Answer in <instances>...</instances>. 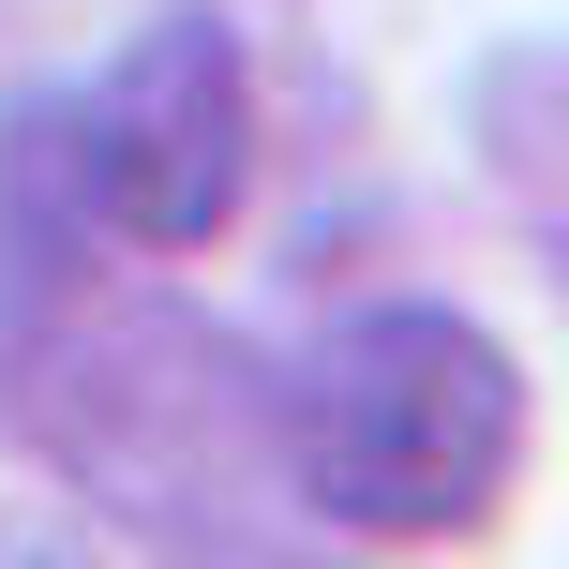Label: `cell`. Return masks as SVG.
Wrapping results in <instances>:
<instances>
[{"mask_svg": "<svg viewBox=\"0 0 569 569\" xmlns=\"http://www.w3.org/2000/svg\"><path fill=\"white\" fill-rule=\"evenodd\" d=\"M240 420H256V405H240V360L210 330H180V315H76V330L30 360V435H46L90 495H120V510H136L150 435H166L180 450V510L210 525L240 495V450H226Z\"/></svg>", "mask_w": 569, "mask_h": 569, "instance_id": "3957f363", "label": "cell"}, {"mask_svg": "<svg viewBox=\"0 0 569 569\" xmlns=\"http://www.w3.org/2000/svg\"><path fill=\"white\" fill-rule=\"evenodd\" d=\"M60 180L106 240L136 256H210L256 196V76H240V30L166 16L90 76V106L60 120Z\"/></svg>", "mask_w": 569, "mask_h": 569, "instance_id": "7a4b0ae2", "label": "cell"}, {"mask_svg": "<svg viewBox=\"0 0 569 569\" xmlns=\"http://www.w3.org/2000/svg\"><path fill=\"white\" fill-rule=\"evenodd\" d=\"M270 435H284V480H300L315 525H345V540H465L525 480V375L480 315L375 300L300 360Z\"/></svg>", "mask_w": 569, "mask_h": 569, "instance_id": "6da1fadb", "label": "cell"}]
</instances>
